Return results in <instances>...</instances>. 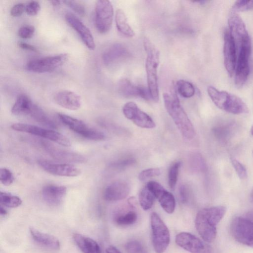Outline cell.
<instances>
[{
    "label": "cell",
    "mask_w": 253,
    "mask_h": 253,
    "mask_svg": "<svg viewBox=\"0 0 253 253\" xmlns=\"http://www.w3.org/2000/svg\"><path fill=\"white\" fill-rule=\"evenodd\" d=\"M130 191L129 184L124 180H117L108 185L105 188L103 197L105 200L115 202L126 198Z\"/></svg>",
    "instance_id": "obj_22"
},
{
    "label": "cell",
    "mask_w": 253,
    "mask_h": 253,
    "mask_svg": "<svg viewBox=\"0 0 253 253\" xmlns=\"http://www.w3.org/2000/svg\"><path fill=\"white\" fill-rule=\"evenodd\" d=\"M73 239L83 253H100V248L93 239L79 233L75 234Z\"/></svg>",
    "instance_id": "obj_26"
},
{
    "label": "cell",
    "mask_w": 253,
    "mask_h": 253,
    "mask_svg": "<svg viewBox=\"0 0 253 253\" xmlns=\"http://www.w3.org/2000/svg\"><path fill=\"white\" fill-rule=\"evenodd\" d=\"M39 165L47 172L54 175L75 177L80 175L81 170L74 165L59 164L45 160H39Z\"/></svg>",
    "instance_id": "obj_18"
},
{
    "label": "cell",
    "mask_w": 253,
    "mask_h": 253,
    "mask_svg": "<svg viewBox=\"0 0 253 253\" xmlns=\"http://www.w3.org/2000/svg\"><path fill=\"white\" fill-rule=\"evenodd\" d=\"M0 202L1 206L10 208H17L22 202L19 197L2 191L0 193Z\"/></svg>",
    "instance_id": "obj_32"
},
{
    "label": "cell",
    "mask_w": 253,
    "mask_h": 253,
    "mask_svg": "<svg viewBox=\"0 0 253 253\" xmlns=\"http://www.w3.org/2000/svg\"><path fill=\"white\" fill-rule=\"evenodd\" d=\"M161 174V170L158 168H150L141 171L139 175L138 178L140 181H145L152 177L158 176Z\"/></svg>",
    "instance_id": "obj_39"
},
{
    "label": "cell",
    "mask_w": 253,
    "mask_h": 253,
    "mask_svg": "<svg viewBox=\"0 0 253 253\" xmlns=\"http://www.w3.org/2000/svg\"><path fill=\"white\" fill-rule=\"evenodd\" d=\"M252 9H253V0H237L232 7V9L234 12H243Z\"/></svg>",
    "instance_id": "obj_36"
},
{
    "label": "cell",
    "mask_w": 253,
    "mask_h": 253,
    "mask_svg": "<svg viewBox=\"0 0 253 253\" xmlns=\"http://www.w3.org/2000/svg\"><path fill=\"white\" fill-rule=\"evenodd\" d=\"M18 45L20 48L23 49L34 52H37L38 51L37 48L34 45L23 42H18Z\"/></svg>",
    "instance_id": "obj_47"
},
{
    "label": "cell",
    "mask_w": 253,
    "mask_h": 253,
    "mask_svg": "<svg viewBox=\"0 0 253 253\" xmlns=\"http://www.w3.org/2000/svg\"><path fill=\"white\" fill-rule=\"evenodd\" d=\"M191 165L196 170H203L205 168V164L202 157L199 154H194L192 157Z\"/></svg>",
    "instance_id": "obj_44"
},
{
    "label": "cell",
    "mask_w": 253,
    "mask_h": 253,
    "mask_svg": "<svg viewBox=\"0 0 253 253\" xmlns=\"http://www.w3.org/2000/svg\"><path fill=\"white\" fill-rule=\"evenodd\" d=\"M130 54V52L124 44L116 43L104 50L102 59L105 65L110 66L128 57Z\"/></svg>",
    "instance_id": "obj_20"
},
{
    "label": "cell",
    "mask_w": 253,
    "mask_h": 253,
    "mask_svg": "<svg viewBox=\"0 0 253 253\" xmlns=\"http://www.w3.org/2000/svg\"><path fill=\"white\" fill-rule=\"evenodd\" d=\"M251 133L252 135L253 136V125L251 127Z\"/></svg>",
    "instance_id": "obj_51"
},
{
    "label": "cell",
    "mask_w": 253,
    "mask_h": 253,
    "mask_svg": "<svg viewBox=\"0 0 253 253\" xmlns=\"http://www.w3.org/2000/svg\"><path fill=\"white\" fill-rule=\"evenodd\" d=\"M180 162L174 163L169 168L168 173V184L171 189H174L177 181Z\"/></svg>",
    "instance_id": "obj_35"
},
{
    "label": "cell",
    "mask_w": 253,
    "mask_h": 253,
    "mask_svg": "<svg viewBox=\"0 0 253 253\" xmlns=\"http://www.w3.org/2000/svg\"><path fill=\"white\" fill-rule=\"evenodd\" d=\"M207 92L213 103L223 111L233 114L249 112L247 105L236 95L219 90L212 86H208Z\"/></svg>",
    "instance_id": "obj_4"
},
{
    "label": "cell",
    "mask_w": 253,
    "mask_h": 253,
    "mask_svg": "<svg viewBox=\"0 0 253 253\" xmlns=\"http://www.w3.org/2000/svg\"><path fill=\"white\" fill-rule=\"evenodd\" d=\"M53 98L57 104L70 110H77L82 104L81 97L76 93L69 90L57 92Z\"/></svg>",
    "instance_id": "obj_23"
},
{
    "label": "cell",
    "mask_w": 253,
    "mask_h": 253,
    "mask_svg": "<svg viewBox=\"0 0 253 253\" xmlns=\"http://www.w3.org/2000/svg\"><path fill=\"white\" fill-rule=\"evenodd\" d=\"M0 213L1 215H5L7 214V211L1 205L0 208Z\"/></svg>",
    "instance_id": "obj_49"
},
{
    "label": "cell",
    "mask_w": 253,
    "mask_h": 253,
    "mask_svg": "<svg viewBox=\"0 0 253 253\" xmlns=\"http://www.w3.org/2000/svg\"><path fill=\"white\" fill-rule=\"evenodd\" d=\"M42 193L46 203L55 206L62 202L66 194L67 188L62 185H47L43 187Z\"/></svg>",
    "instance_id": "obj_24"
},
{
    "label": "cell",
    "mask_w": 253,
    "mask_h": 253,
    "mask_svg": "<svg viewBox=\"0 0 253 253\" xmlns=\"http://www.w3.org/2000/svg\"><path fill=\"white\" fill-rule=\"evenodd\" d=\"M231 161L238 176L241 179L246 178L247 176V172L245 166L235 158H231Z\"/></svg>",
    "instance_id": "obj_41"
},
{
    "label": "cell",
    "mask_w": 253,
    "mask_h": 253,
    "mask_svg": "<svg viewBox=\"0 0 253 253\" xmlns=\"http://www.w3.org/2000/svg\"><path fill=\"white\" fill-rule=\"evenodd\" d=\"M67 23L78 34L84 45L90 50L95 48L93 37L89 29L77 16L71 13L65 16Z\"/></svg>",
    "instance_id": "obj_17"
},
{
    "label": "cell",
    "mask_w": 253,
    "mask_h": 253,
    "mask_svg": "<svg viewBox=\"0 0 253 253\" xmlns=\"http://www.w3.org/2000/svg\"><path fill=\"white\" fill-rule=\"evenodd\" d=\"M39 123L50 128L56 129V124L38 105L33 103L29 115Z\"/></svg>",
    "instance_id": "obj_27"
},
{
    "label": "cell",
    "mask_w": 253,
    "mask_h": 253,
    "mask_svg": "<svg viewBox=\"0 0 253 253\" xmlns=\"http://www.w3.org/2000/svg\"><path fill=\"white\" fill-rule=\"evenodd\" d=\"M137 215L135 211H129L118 214L114 221L116 224L121 226H126L134 224L137 220Z\"/></svg>",
    "instance_id": "obj_31"
},
{
    "label": "cell",
    "mask_w": 253,
    "mask_h": 253,
    "mask_svg": "<svg viewBox=\"0 0 253 253\" xmlns=\"http://www.w3.org/2000/svg\"><path fill=\"white\" fill-rule=\"evenodd\" d=\"M226 212L224 206H215L204 208L197 214L195 223L199 234L206 242H211L215 239L216 226Z\"/></svg>",
    "instance_id": "obj_1"
},
{
    "label": "cell",
    "mask_w": 253,
    "mask_h": 253,
    "mask_svg": "<svg viewBox=\"0 0 253 253\" xmlns=\"http://www.w3.org/2000/svg\"><path fill=\"white\" fill-rule=\"evenodd\" d=\"M118 91L125 97H140L148 101L151 100L148 89L137 86L126 79L120 80L118 84Z\"/></svg>",
    "instance_id": "obj_21"
},
{
    "label": "cell",
    "mask_w": 253,
    "mask_h": 253,
    "mask_svg": "<svg viewBox=\"0 0 253 253\" xmlns=\"http://www.w3.org/2000/svg\"><path fill=\"white\" fill-rule=\"evenodd\" d=\"M35 28L32 25H25L19 28L18 31V36L24 39L31 38L35 33Z\"/></svg>",
    "instance_id": "obj_42"
},
{
    "label": "cell",
    "mask_w": 253,
    "mask_h": 253,
    "mask_svg": "<svg viewBox=\"0 0 253 253\" xmlns=\"http://www.w3.org/2000/svg\"><path fill=\"white\" fill-rule=\"evenodd\" d=\"M68 58V54L62 53L34 59L27 63V69L34 73L51 72L64 65Z\"/></svg>",
    "instance_id": "obj_8"
},
{
    "label": "cell",
    "mask_w": 253,
    "mask_h": 253,
    "mask_svg": "<svg viewBox=\"0 0 253 253\" xmlns=\"http://www.w3.org/2000/svg\"><path fill=\"white\" fill-rule=\"evenodd\" d=\"M147 186L158 199L163 210L168 213H173L175 208V201L173 195L156 181H149Z\"/></svg>",
    "instance_id": "obj_14"
},
{
    "label": "cell",
    "mask_w": 253,
    "mask_h": 253,
    "mask_svg": "<svg viewBox=\"0 0 253 253\" xmlns=\"http://www.w3.org/2000/svg\"><path fill=\"white\" fill-rule=\"evenodd\" d=\"M114 10L111 2L108 0H99L95 7V25L101 34L110 30L113 19Z\"/></svg>",
    "instance_id": "obj_10"
},
{
    "label": "cell",
    "mask_w": 253,
    "mask_h": 253,
    "mask_svg": "<svg viewBox=\"0 0 253 253\" xmlns=\"http://www.w3.org/2000/svg\"><path fill=\"white\" fill-rule=\"evenodd\" d=\"M124 116L137 126L145 128H152L156 125L152 119L133 102L126 103L123 107Z\"/></svg>",
    "instance_id": "obj_13"
},
{
    "label": "cell",
    "mask_w": 253,
    "mask_h": 253,
    "mask_svg": "<svg viewBox=\"0 0 253 253\" xmlns=\"http://www.w3.org/2000/svg\"><path fill=\"white\" fill-rule=\"evenodd\" d=\"M29 231L34 240L41 246L53 250L60 249V242L55 236L42 232L32 227H30Z\"/></svg>",
    "instance_id": "obj_25"
},
{
    "label": "cell",
    "mask_w": 253,
    "mask_h": 253,
    "mask_svg": "<svg viewBox=\"0 0 253 253\" xmlns=\"http://www.w3.org/2000/svg\"><path fill=\"white\" fill-rule=\"evenodd\" d=\"M152 243L157 253H163L170 242L168 228L159 215L155 212L151 214Z\"/></svg>",
    "instance_id": "obj_6"
},
{
    "label": "cell",
    "mask_w": 253,
    "mask_h": 253,
    "mask_svg": "<svg viewBox=\"0 0 253 253\" xmlns=\"http://www.w3.org/2000/svg\"><path fill=\"white\" fill-rule=\"evenodd\" d=\"M106 253H121L119 250L117 249L115 247L113 246H109L106 249Z\"/></svg>",
    "instance_id": "obj_48"
},
{
    "label": "cell",
    "mask_w": 253,
    "mask_h": 253,
    "mask_svg": "<svg viewBox=\"0 0 253 253\" xmlns=\"http://www.w3.org/2000/svg\"><path fill=\"white\" fill-rule=\"evenodd\" d=\"M57 115L63 124L84 138L94 141L102 140L105 138L102 131L89 127L81 120L62 113H58Z\"/></svg>",
    "instance_id": "obj_7"
},
{
    "label": "cell",
    "mask_w": 253,
    "mask_h": 253,
    "mask_svg": "<svg viewBox=\"0 0 253 253\" xmlns=\"http://www.w3.org/2000/svg\"><path fill=\"white\" fill-rule=\"evenodd\" d=\"M143 43L146 53L145 69L148 89L151 100L157 102L159 99L157 69L160 63V52L148 38H144Z\"/></svg>",
    "instance_id": "obj_3"
},
{
    "label": "cell",
    "mask_w": 253,
    "mask_h": 253,
    "mask_svg": "<svg viewBox=\"0 0 253 253\" xmlns=\"http://www.w3.org/2000/svg\"><path fill=\"white\" fill-rule=\"evenodd\" d=\"M50 3L53 6H58L60 4V1L59 0H51L50 1Z\"/></svg>",
    "instance_id": "obj_50"
},
{
    "label": "cell",
    "mask_w": 253,
    "mask_h": 253,
    "mask_svg": "<svg viewBox=\"0 0 253 253\" xmlns=\"http://www.w3.org/2000/svg\"><path fill=\"white\" fill-rule=\"evenodd\" d=\"M175 243L190 253H211L210 246L190 233L178 234L175 237Z\"/></svg>",
    "instance_id": "obj_12"
},
{
    "label": "cell",
    "mask_w": 253,
    "mask_h": 253,
    "mask_svg": "<svg viewBox=\"0 0 253 253\" xmlns=\"http://www.w3.org/2000/svg\"><path fill=\"white\" fill-rule=\"evenodd\" d=\"M155 199L154 195L148 188L147 186L142 188L139 192V202L144 210L147 211L151 209L153 205Z\"/></svg>",
    "instance_id": "obj_30"
},
{
    "label": "cell",
    "mask_w": 253,
    "mask_h": 253,
    "mask_svg": "<svg viewBox=\"0 0 253 253\" xmlns=\"http://www.w3.org/2000/svg\"><path fill=\"white\" fill-rule=\"evenodd\" d=\"M135 163L134 159L128 158L114 162L110 165V167L113 169L121 170L133 165Z\"/></svg>",
    "instance_id": "obj_38"
},
{
    "label": "cell",
    "mask_w": 253,
    "mask_h": 253,
    "mask_svg": "<svg viewBox=\"0 0 253 253\" xmlns=\"http://www.w3.org/2000/svg\"><path fill=\"white\" fill-rule=\"evenodd\" d=\"M229 32L237 47L242 44L251 42L245 24L237 14H233L228 19Z\"/></svg>",
    "instance_id": "obj_16"
},
{
    "label": "cell",
    "mask_w": 253,
    "mask_h": 253,
    "mask_svg": "<svg viewBox=\"0 0 253 253\" xmlns=\"http://www.w3.org/2000/svg\"><path fill=\"white\" fill-rule=\"evenodd\" d=\"M176 91V88L173 87L170 94L163 93L165 106L182 135L185 138L191 140L195 136V131L187 114L180 105Z\"/></svg>",
    "instance_id": "obj_2"
},
{
    "label": "cell",
    "mask_w": 253,
    "mask_h": 253,
    "mask_svg": "<svg viewBox=\"0 0 253 253\" xmlns=\"http://www.w3.org/2000/svg\"><path fill=\"white\" fill-rule=\"evenodd\" d=\"M41 9V5L37 1H32L29 2L25 7L26 13L30 16H35L38 14Z\"/></svg>",
    "instance_id": "obj_43"
},
{
    "label": "cell",
    "mask_w": 253,
    "mask_h": 253,
    "mask_svg": "<svg viewBox=\"0 0 253 253\" xmlns=\"http://www.w3.org/2000/svg\"><path fill=\"white\" fill-rule=\"evenodd\" d=\"M231 231L234 238L242 244L253 248V221L237 217L232 222Z\"/></svg>",
    "instance_id": "obj_11"
},
{
    "label": "cell",
    "mask_w": 253,
    "mask_h": 253,
    "mask_svg": "<svg viewBox=\"0 0 253 253\" xmlns=\"http://www.w3.org/2000/svg\"><path fill=\"white\" fill-rule=\"evenodd\" d=\"M115 22L118 31L123 35L127 38H131L135 35L134 31L128 24L124 11L121 9H118L116 12Z\"/></svg>",
    "instance_id": "obj_29"
},
{
    "label": "cell",
    "mask_w": 253,
    "mask_h": 253,
    "mask_svg": "<svg viewBox=\"0 0 253 253\" xmlns=\"http://www.w3.org/2000/svg\"><path fill=\"white\" fill-rule=\"evenodd\" d=\"M0 180L5 186H9L13 183L14 177L12 172L8 169L3 168L0 170Z\"/></svg>",
    "instance_id": "obj_37"
},
{
    "label": "cell",
    "mask_w": 253,
    "mask_h": 253,
    "mask_svg": "<svg viewBox=\"0 0 253 253\" xmlns=\"http://www.w3.org/2000/svg\"><path fill=\"white\" fill-rule=\"evenodd\" d=\"M237 46L228 30L224 35L223 58L225 68L230 76L235 73L237 60Z\"/></svg>",
    "instance_id": "obj_15"
},
{
    "label": "cell",
    "mask_w": 253,
    "mask_h": 253,
    "mask_svg": "<svg viewBox=\"0 0 253 253\" xmlns=\"http://www.w3.org/2000/svg\"><path fill=\"white\" fill-rule=\"evenodd\" d=\"M127 253H148L144 245L137 240L127 242L125 246Z\"/></svg>",
    "instance_id": "obj_34"
},
{
    "label": "cell",
    "mask_w": 253,
    "mask_h": 253,
    "mask_svg": "<svg viewBox=\"0 0 253 253\" xmlns=\"http://www.w3.org/2000/svg\"><path fill=\"white\" fill-rule=\"evenodd\" d=\"M11 127L14 130L40 136L65 147H70L71 145L70 140L67 137L52 129H45L37 126L24 123L13 124Z\"/></svg>",
    "instance_id": "obj_5"
},
{
    "label": "cell",
    "mask_w": 253,
    "mask_h": 253,
    "mask_svg": "<svg viewBox=\"0 0 253 253\" xmlns=\"http://www.w3.org/2000/svg\"><path fill=\"white\" fill-rule=\"evenodd\" d=\"M179 193L181 201L183 203L186 202L188 199V190L185 185H181L179 187Z\"/></svg>",
    "instance_id": "obj_46"
},
{
    "label": "cell",
    "mask_w": 253,
    "mask_h": 253,
    "mask_svg": "<svg viewBox=\"0 0 253 253\" xmlns=\"http://www.w3.org/2000/svg\"><path fill=\"white\" fill-rule=\"evenodd\" d=\"M26 6L23 3H17L12 7L10 13V15L14 17L21 16L24 10H25Z\"/></svg>",
    "instance_id": "obj_45"
},
{
    "label": "cell",
    "mask_w": 253,
    "mask_h": 253,
    "mask_svg": "<svg viewBox=\"0 0 253 253\" xmlns=\"http://www.w3.org/2000/svg\"><path fill=\"white\" fill-rule=\"evenodd\" d=\"M176 89L178 93L184 98H190L195 93L194 85L191 83L183 80H180L177 82Z\"/></svg>",
    "instance_id": "obj_33"
},
{
    "label": "cell",
    "mask_w": 253,
    "mask_h": 253,
    "mask_svg": "<svg viewBox=\"0 0 253 253\" xmlns=\"http://www.w3.org/2000/svg\"><path fill=\"white\" fill-rule=\"evenodd\" d=\"M33 103L27 95L20 94L12 107L11 113L16 116L29 115Z\"/></svg>",
    "instance_id": "obj_28"
},
{
    "label": "cell",
    "mask_w": 253,
    "mask_h": 253,
    "mask_svg": "<svg viewBox=\"0 0 253 253\" xmlns=\"http://www.w3.org/2000/svg\"><path fill=\"white\" fill-rule=\"evenodd\" d=\"M65 4L71 8L78 14L84 16L85 14V9L84 6L77 1L65 0Z\"/></svg>",
    "instance_id": "obj_40"
},
{
    "label": "cell",
    "mask_w": 253,
    "mask_h": 253,
    "mask_svg": "<svg viewBox=\"0 0 253 253\" xmlns=\"http://www.w3.org/2000/svg\"><path fill=\"white\" fill-rule=\"evenodd\" d=\"M41 144L42 148L55 159L77 163H84L86 161L85 158L79 154L57 148L49 142L42 141Z\"/></svg>",
    "instance_id": "obj_19"
},
{
    "label": "cell",
    "mask_w": 253,
    "mask_h": 253,
    "mask_svg": "<svg viewBox=\"0 0 253 253\" xmlns=\"http://www.w3.org/2000/svg\"><path fill=\"white\" fill-rule=\"evenodd\" d=\"M235 70V83L237 86H242L247 81L250 73L249 58L251 53V42L242 44L238 48Z\"/></svg>",
    "instance_id": "obj_9"
}]
</instances>
